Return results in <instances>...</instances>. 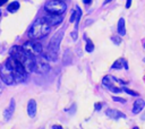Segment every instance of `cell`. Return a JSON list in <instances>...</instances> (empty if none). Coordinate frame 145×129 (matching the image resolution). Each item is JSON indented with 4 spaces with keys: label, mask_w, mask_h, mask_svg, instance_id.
Masks as SVG:
<instances>
[{
    "label": "cell",
    "mask_w": 145,
    "mask_h": 129,
    "mask_svg": "<svg viewBox=\"0 0 145 129\" xmlns=\"http://www.w3.org/2000/svg\"><path fill=\"white\" fill-rule=\"evenodd\" d=\"M144 107H145L144 100H142V99L136 100V101L134 102V105H133V113H134V114L140 113L141 111L144 109Z\"/></svg>",
    "instance_id": "obj_12"
},
{
    "label": "cell",
    "mask_w": 145,
    "mask_h": 129,
    "mask_svg": "<svg viewBox=\"0 0 145 129\" xmlns=\"http://www.w3.org/2000/svg\"><path fill=\"white\" fill-rule=\"evenodd\" d=\"M130 5H132V0H127V2H126V8H129Z\"/></svg>",
    "instance_id": "obj_26"
},
{
    "label": "cell",
    "mask_w": 145,
    "mask_h": 129,
    "mask_svg": "<svg viewBox=\"0 0 145 129\" xmlns=\"http://www.w3.org/2000/svg\"><path fill=\"white\" fill-rule=\"evenodd\" d=\"M143 45H144V48H145V41L143 42Z\"/></svg>",
    "instance_id": "obj_33"
},
{
    "label": "cell",
    "mask_w": 145,
    "mask_h": 129,
    "mask_svg": "<svg viewBox=\"0 0 145 129\" xmlns=\"http://www.w3.org/2000/svg\"><path fill=\"white\" fill-rule=\"evenodd\" d=\"M112 100L115 102H120V103H126V100L123 97H117V96H112Z\"/></svg>",
    "instance_id": "obj_20"
},
{
    "label": "cell",
    "mask_w": 145,
    "mask_h": 129,
    "mask_svg": "<svg viewBox=\"0 0 145 129\" xmlns=\"http://www.w3.org/2000/svg\"><path fill=\"white\" fill-rule=\"evenodd\" d=\"M133 129H140V128H138V127H134V128H133Z\"/></svg>",
    "instance_id": "obj_30"
},
{
    "label": "cell",
    "mask_w": 145,
    "mask_h": 129,
    "mask_svg": "<svg viewBox=\"0 0 145 129\" xmlns=\"http://www.w3.org/2000/svg\"><path fill=\"white\" fill-rule=\"evenodd\" d=\"M10 57L15 58L17 61L21 64L24 69L27 71V73H31V71H34V65H35V59L33 58L32 56H30L27 52H25L23 50L22 47H15L11 48L10 50Z\"/></svg>",
    "instance_id": "obj_1"
},
{
    "label": "cell",
    "mask_w": 145,
    "mask_h": 129,
    "mask_svg": "<svg viewBox=\"0 0 145 129\" xmlns=\"http://www.w3.org/2000/svg\"><path fill=\"white\" fill-rule=\"evenodd\" d=\"M23 50L25 52H27L30 56L32 57H36V56H40L42 52H43V47L40 42H36V41H27L23 44Z\"/></svg>",
    "instance_id": "obj_5"
},
{
    "label": "cell",
    "mask_w": 145,
    "mask_h": 129,
    "mask_svg": "<svg viewBox=\"0 0 145 129\" xmlns=\"http://www.w3.org/2000/svg\"><path fill=\"white\" fill-rule=\"evenodd\" d=\"M51 31V26L45 18H39L33 23L28 31V36L33 40H40L43 39Z\"/></svg>",
    "instance_id": "obj_2"
},
{
    "label": "cell",
    "mask_w": 145,
    "mask_h": 129,
    "mask_svg": "<svg viewBox=\"0 0 145 129\" xmlns=\"http://www.w3.org/2000/svg\"><path fill=\"white\" fill-rule=\"evenodd\" d=\"M85 49H86L87 52H93V50H94V45H93L92 41L89 39L86 40V47H85Z\"/></svg>",
    "instance_id": "obj_17"
},
{
    "label": "cell",
    "mask_w": 145,
    "mask_h": 129,
    "mask_svg": "<svg viewBox=\"0 0 145 129\" xmlns=\"http://www.w3.org/2000/svg\"><path fill=\"white\" fill-rule=\"evenodd\" d=\"M0 77H1V79L4 81L5 84H7V85L15 84L13 73H11V70L6 65H4L1 68H0Z\"/></svg>",
    "instance_id": "obj_7"
},
{
    "label": "cell",
    "mask_w": 145,
    "mask_h": 129,
    "mask_svg": "<svg viewBox=\"0 0 145 129\" xmlns=\"http://www.w3.org/2000/svg\"><path fill=\"white\" fill-rule=\"evenodd\" d=\"M45 19L50 24V26H57L62 22V15H52V14H48Z\"/></svg>",
    "instance_id": "obj_9"
},
{
    "label": "cell",
    "mask_w": 145,
    "mask_h": 129,
    "mask_svg": "<svg viewBox=\"0 0 145 129\" xmlns=\"http://www.w3.org/2000/svg\"><path fill=\"white\" fill-rule=\"evenodd\" d=\"M118 34L121 36H124L126 34V28H125V19L120 18L118 22Z\"/></svg>",
    "instance_id": "obj_14"
},
{
    "label": "cell",
    "mask_w": 145,
    "mask_h": 129,
    "mask_svg": "<svg viewBox=\"0 0 145 129\" xmlns=\"http://www.w3.org/2000/svg\"><path fill=\"white\" fill-rule=\"evenodd\" d=\"M110 1H111V0H106V1H104V5L108 4V2H110Z\"/></svg>",
    "instance_id": "obj_29"
},
{
    "label": "cell",
    "mask_w": 145,
    "mask_h": 129,
    "mask_svg": "<svg viewBox=\"0 0 145 129\" xmlns=\"http://www.w3.org/2000/svg\"><path fill=\"white\" fill-rule=\"evenodd\" d=\"M57 1H62V2H64V1H65V0H57Z\"/></svg>",
    "instance_id": "obj_31"
},
{
    "label": "cell",
    "mask_w": 145,
    "mask_h": 129,
    "mask_svg": "<svg viewBox=\"0 0 145 129\" xmlns=\"http://www.w3.org/2000/svg\"><path fill=\"white\" fill-rule=\"evenodd\" d=\"M0 16H1V11H0Z\"/></svg>",
    "instance_id": "obj_35"
},
{
    "label": "cell",
    "mask_w": 145,
    "mask_h": 129,
    "mask_svg": "<svg viewBox=\"0 0 145 129\" xmlns=\"http://www.w3.org/2000/svg\"><path fill=\"white\" fill-rule=\"evenodd\" d=\"M109 90L111 91V92H113V93H120V92H123V90H121V88L116 87V86H112V87H110Z\"/></svg>",
    "instance_id": "obj_21"
},
{
    "label": "cell",
    "mask_w": 145,
    "mask_h": 129,
    "mask_svg": "<svg viewBox=\"0 0 145 129\" xmlns=\"http://www.w3.org/2000/svg\"><path fill=\"white\" fill-rule=\"evenodd\" d=\"M111 40H112V42L115 43V44H120L121 43V39L119 38V36H112Z\"/></svg>",
    "instance_id": "obj_19"
},
{
    "label": "cell",
    "mask_w": 145,
    "mask_h": 129,
    "mask_svg": "<svg viewBox=\"0 0 145 129\" xmlns=\"http://www.w3.org/2000/svg\"><path fill=\"white\" fill-rule=\"evenodd\" d=\"M52 129H64V128H62L60 125H53L52 126Z\"/></svg>",
    "instance_id": "obj_24"
},
{
    "label": "cell",
    "mask_w": 145,
    "mask_h": 129,
    "mask_svg": "<svg viewBox=\"0 0 145 129\" xmlns=\"http://www.w3.org/2000/svg\"><path fill=\"white\" fill-rule=\"evenodd\" d=\"M83 2L85 5H90L91 2H92V0H83Z\"/></svg>",
    "instance_id": "obj_27"
},
{
    "label": "cell",
    "mask_w": 145,
    "mask_h": 129,
    "mask_svg": "<svg viewBox=\"0 0 145 129\" xmlns=\"http://www.w3.org/2000/svg\"><path fill=\"white\" fill-rule=\"evenodd\" d=\"M8 11H10V13H15L16 10L19 9V4L17 1H14L11 2V4H9V6H8Z\"/></svg>",
    "instance_id": "obj_16"
},
{
    "label": "cell",
    "mask_w": 145,
    "mask_h": 129,
    "mask_svg": "<svg viewBox=\"0 0 145 129\" xmlns=\"http://www.w3.org/2000/svg\"><path fill=\"white\" fill-rule=\"evenodd\" d=\"M45 11L48 14H52V15H62L65 10L67 9V6L62 1H57V0H52V1L48 2L44 7Z\"/></svg>",
    "instance_id": "obj_4"
},
{
    "label": "cell",
    "mask_w": 145,
    "mask_h": 129,
    "mask_svg": "<svg viewBox=\"0 0 145 129\" xmlns=\"http://www.w3.org/2000/svg\"><path fill=\"white\" fill-rule=\"evenodd\" d=\"M143 61H144V62H145V58H144V59H143Z\"/></svg>",
    "instance_id": "obj_34"
},
{
    "label": "cell",
    "mask_w": 145,
    "mask_h": 129,
    "mask_svg": "<svg viewBox=\"0 0 145 129\" xmlns=\"http://www.w3.org/2000/svg\"><path fill=\"white\" fill-rule=\"evenodd\" d=\"M8 0H0V6H2V5H5L6 2H7Z\"/></svg>",
    "instance_id": "obj_28"
},
{
    "label": "cell",
    "mask_w": 145,
    "mask_h": 129,
    "mask_svg": "<svg viewBox=\"0 0 145 129\" xmlns=\"http://www.w3.org/2000/svg\"><path fill=\"white\" fill-rule=\"evenodd\" d=\"M142 119H145V114H144V116H143V117H142Z\"/></svg>",
    "instance_id": "obj_32"
},
{
    "label": "cell",
    "mask_w": 145,
    "mask_h": 129,
    "mask_svg": "<svg viewBox=\"0 0 145 129\" xmlns=\"http://www.w3.org/2000/svg\"><path fill=\"white\" fill-rule=\"evenodd\" d=\"M124 92H126L127 94H129V95H132V96H138L140 94L137 93V92H135V91H132V90H129V88H127V87H123L121 88Z\"/></svg>",
    "instance_id": "obj_18"
},
{
    "label": "cell",
    "mask_w": 145,
    "mask_h": 129,
    "mask_svg": "<svg viewBox=\"0 0 145 129\" xmlns=\"http://www.w3.org/2000/svg\"><path fill=\"white\" fill-rule=\"evenodd\" d=\"M62 36H64V31L60 30V31H58V32L55 34V36L50 40L45 58H49L50 60H53V61L57 60V56H58V51H59V47H60Z\"/></svg>",
    "instance_id": "obj_3"
},
{
    "label": "cell",
    "mask_w": 145,
    "mask_h": 129,
    "mask_svg": "<svg viewBox=\"0 0 145 129\" xmlns=\"http://www.w3.org/2000/svg\"><path fill=\"white\" fill-rule=\"evenodd\" d=\"M123 66H125V68H126V69H128L127 62L125 61L124 59H118L117 61H116L115 64L112 65V67H111V68H113V69H120V68H123Z\"/></svg>",
    "instance_id": "obj_13"
},
{
    "label": "cell",
    "mask_w": 145,
    "mask_h": 129,
    "mask_svg": "<svg viewBox=\"0 0 145 129\" xmlns=\"http://www.w3.org/2000/svg\"><path fill=\"white\" fill-rule=\"evenodd\" d=\"M36 111H38V105L35 100H30L27 103V114L31 118H34L36 116Z\"/></svg>",
    "instance_id": "obj_10"
},
{
    "label": "cell",
    "mask_w": 145,
    "mask_h": 129,
    "mask_svg": "<svg viewBox=\"0 0 145 129\" xmlns=\"http://www.w3.org/2000/svg\"><path fill=\"white\" fill-rule=\"evenodd\" d=\"M40 129H43V128H40Z\"/></svg>",
    "instance_id": "obj_36"
},
{
    "label": "cell",
    "mask_w": 145,
    "mask_h": 129,
    "mask_svg": "<svg viewBox=\"0 0 145 129\" xmlns=\"http://www.w3.org/2000/svg\"><path fill=\"white\" fill-rule=\"evenodd\" d=\"M76 19H77V10L76 11H73V15L70 16V22H76Z\"/></svg>",
    "instance_id": "obj_22"
},
{
    "label": "cell",
    "mask_w": 145,
    "mask_h": 129,
    "mask_svg": "<svg viewBox=\"0 0 145 129\" xmlns=\"http://www.w3.org/2000/svg\"><path fill=\"white\" fill-rule=\"evenodd\" d=\"M112 81H113L112 77H110V76H106L103 79H102V84H103L104 86H106L107 88H110V87H112V86H113Z\"/></svg>",
    "instance_id": "obj_15"
},
{
    "label": "cell",
    "mask_w": 145,
    "mask_h": 129,
    "mask_svg": "<svg viewBox=\"0 0 145 129\" xmlns=\"http://www.w3.org/2000/svg\"><path fill=\"white\" fill-rule=\"evenodd\" d=\"M101 108H102V104H101V103H95V110H96V111L101 110Z\"/></svg>",
    "instance_id": "obj_23"
},
{
    "label": "cell",
    "mask_w": 145,
    "mask_h": 129,
    "mask_svg": "<svg viewBox=\"0 0 145 129\" xmlns=\"http://www.w3.org/2000/svg\"><path fill=\"white\" fill-rule=\"evenodd\" d=\"M72 36L74 38V40H76V39H77V31H75V32H74V33H72Z\"/></svg>",
    "instance_id": "obj_25"
},
{
    "label": "cell",
    "mask_w": 145,
    "mask_h": 129,
    "mask_svg": "<svg viewBox=\"0 0 145 129\" xmlns=\"http://www.w3.org/2000/svg\"><path fill=\"white\" fill-rule=\"evenodd\" d=\"M15 108H16L15 99H11L9 105L7 107V109L5 110V113H4V118H5L6 121H9V120L11 119V117H13L14 112H15Z\"/></svg>",
    "instance_id": "obj_8"
},
{
    "label": "cell",
    "mask_w": 145,
    "mask_h": 129,
    "mask_svg": "<svg viewBox=\"0 0 145 129\" xmlns=\"http://www.w3.org/2000/svg\"><path fill=\"white\" fill-rule=\"evenodd\" d=\"M50 67L49 64L47 62L45 57H40V58L35 59V65H34V71L40 74H45L47 71H49Z\"/></svg>",
    "instance_id": "obj_6"
},
{
    "label": "cell",
    "mask_w": 145,
    "mask_h": 129,
    "mask_svg": "<svg viewBox=\"0 0 145 129\" xmlns=\"http://www.w3.org/2000/svg\"><path fill=\"white\" fill-rule=\"evenodd\" d=\"M106 114L109 118H111L113 120H118L119 118H126V116H125L123 112H120V111H118V110H115V109H108Z\"/></svg>",
    "instance_id": "obj_11"
}]
</instances>
